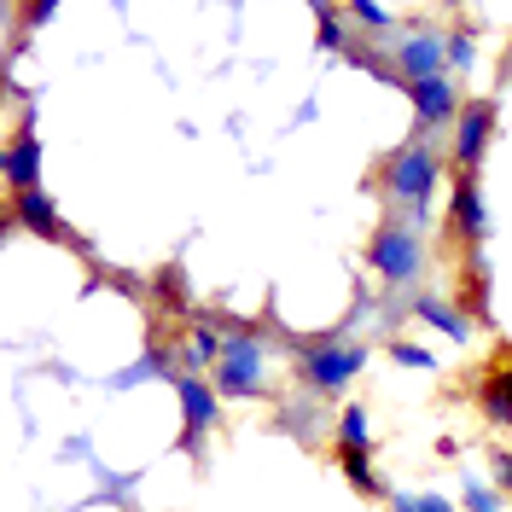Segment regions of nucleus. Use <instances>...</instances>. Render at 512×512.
Returning <instances> with one entry per match:
<instances>
[{
	"mask_svg": "<svg viewBox=\"0 0 512 512\" xmlns=\"http://www.w3.org/2000/svg\"><path fill=\"white\" fill-rule=\"evenodd\" d=\"M419 239H414V227H402V222H384L379 233H373V245H367V268L373 274H384L390 286H408L419 274Z\"/></svg>",
	"mask_w": 512,
	"mask_h": 512,
	"instance_id": "obj_2",
	"label": "nucleus"
},
{
	"mask_svg": "<svg viewBox=\"0 0 512 512\" xmlns=\"http://www.w3.org/2000/svg\"><path fill=\"white\" fill-rule=\"evenodd\" d=\"M408 99H414L419 128H437L448 117H460V94L448 88L443 76H425V82H408Z\"/></svg>",
	"mask_w": 512,
	"mask_h": 512,
	"instance_id": "obj_7",
	"label": "nucleus"
},
{
	"mask_svg": "<svg viewBox=\"0 0 512 512\" xmlns=\"http://www.w3.org/2000/svg\"><path fill=\"white\" fill-rule=\"evenodd\" d=\"M361 367H367V344H309L303 350V373L320 390H344Z\"/></svg>",
	"mask_w": 512,
	"mask_h": 512,
	"instance_id": "obj_4",
	"label": "nucleus"
},
{
	"mask_svg": "<svg viewBox=\"0 0 512 512\" xmlns=\"http://www.w3.org/2000/svg\"><path fill=\"white\" fill-rule=\"evenodd\" d=\"M489 134H495V105L489 99H472V105H460V128H454V163L472 175L483 163V146H489Z\"/></svg>",
	"mask_w": 512,
	"mask_h": 512,
	"instance_id": "obj_6",
	"label": "nucleus"
},
{
	"mask_svg": "<svg viewBox=\"0 0 512 512\" xmlns=\"http://www.w3.org/2000/svg\"><path fill=\"white\" fill-rule=\"evenodd\" d=\"M402 70H408V82H425V76H443V59H448V41H437L431 30H419L402 41Z\"/></svg>",
	"mask_w": 512,
	"mask_h": 512,
	"instance_id": "obj_9",
	"label": "nucleus"
},
{
	"mask_svg": "<svg viewBox=\"0 0 512 512\" xmlns=\"http://www.w3.org/2000/svg\"><path fill=\"white\" fill-rule=\"evenodd\" d=\"M12 222H24L30 233H41V239H64V222L59 210H53V198L47 192H18V204H12Z\"/></svg>",
	"mask_w": 512,
	"mask_h": 512,
	"instance_id": "obj_10",
	"label": "nucleus"
},
{
	"mask_svg": "<svg viewBox=\"0 0 512 512\" xmlns=\"http://www.w3.org/2000/svg\"><path fill=\"white\" fill-rule=\"evenodd\" d=\"M262 361L268 350L256 344V338H227L222 344V367H216V384H222V396H262Z\"/></svg>",
	"mask_w": 512,
	"mask_h": 512,
	"instance_id": "obj_3",
	"label": "nucleus"
},
{
	"mask_svg": "<svg viewBox=\"0 0 512 512\" xmlns=\"http://www.w3.org/2000/svg\"><path fill=\"white\" fill-rule=\"evenodd\" d=\"M216 355H222V344H216L210 332H192V350H187L192 367H204V361H216Z\"/></svg>",
	"mask_w": 512,
	"mask_h": 512,
	"instance_id": "obj_20",
	"label": "nucleus"
},
{
	"mask_svg": "<svg viewBox=\"0 0 512 512\" xmlns=\"http://www.w3.org/2000/svg\"><path fill=\"white\" fill-rule=\"evenodd\" d=\"M181 419H187V431H181V448H187V454H198V437L216 425V396H210V384L181 379Z\"/></svg>",
	"mask_w": 512,
	"mask_h": 512,
	"instance_id": "obj_8",
	"label": "nucleus"
},
{
	"mask_svg": "<svg viewBox=\"0 0 512 512\" xmlns=\"http://www.w3.org/2000/svg\"><path fill=\"white\" fill-rule=\"evenodd\" d=\"M396 512H454L443 495H396Z\"/></svg>",
	"mask_w": 512,
	"mask_h": 512,
	"instance_id": "obj_18",
	"label": "nucleus"
},
{
	"mask_svg": "<svg viewBox=\"0 0 512 512\" xmlns=\"http://www.w3.org/2000/svg\"><path fill=\"white\" fill-rule=\"evenodd\" d=\"M315 41H320V53H338V47H344V18H338V12H326V18H320V30H315Z\"/></svg>",
	"mask_w": 512,
	"mask_h": 512,
	"instance_id": "obj_16",
	"label": "nucleus"
},
{
	"mask_svg": "<svg viewBox=\"0 0 512 512\" xmlns=\"http://www.w3.org/2000/svg\"><path fill=\"white\" fill-rule=\"evenodd\" d=\"M414 315H419V320H431L437 332H448L454 344H466V332H472V320L460 315V309H443V297H419V303H414Z\"/></svg>",
	"mask_w": 512,
	"mask_h": 512,
	"instance_id": "obj_13",
	"label": "nucleus"
},
{
	"mask_svg": "<svg viewBox=\"0 0 512 512\" xmlns=\"http://www.w3.org/2000/svg\"><path fill=\"white\" fill-rule=\"evenodd\" d=\"M437 152L431 146H402L396 158L384 163V192H390V204L402 210V216H414V222H425V204H431V192H437Z\"/></svg>",
	"mask_w": 512,
	"mask_h": 512,
	"instance_id": "obj_1",
	"label": "nucleus"
},
{
	"mask_svg": "<svg viewBox=\"0 0 512 512\" xmlns=\"http://www.w3.org/2000/svg\"><path fill=\"white\" fill-rule=\"evenodd\" d=\"M483 414L495 419V425H512V367H495L483 379Z\"/></svg>",
	"mask_w": 512,
	"mask_h": 512,
	"instance_id": "obj_12",
	"label": "nucleus"
},
{
	"mask_svg": "<svg viewBox=\"0 0 512 512\" xmlns=\"http://www.w3.org/2000/svg\"><path fill=\"white\" fill-rule=\"evenodd\" d=\"M53 6H59V0H30V24H41V18H47Z\"/></svg>",
	"mask_w": 512,
	"mask_h": 512,
	"instance_id": "obj_24",
	"label": "nucleus"
},
{
	"mask_svg": "<svg viewBox=\"0 0 512 512\" xmlns=\"http://www.w3.org/2000/svg\"><path fill=\"white\" fill-rule=\"evenodd\" d=\"M6 181L18 192H30L35 181H41V140H35V134H18V140H12V152H6Z\"/></svg>",
	"mask_w": 512,
	"mask_h": 512,
	"instance_id": "obj_11",
	"label": "nucleus"
},
{
	"mask_svg": "<svg viewBox=\"0 0 512 512\" xmlns=\"http://www.w3.org/2000/svg\"><path fill=\"white\" fill-rule=\"evenodd\" d=\"M163 373V355H146V361H134V367H123V373H117V390H128V384H140V379H158Z\"/></svg>",
	"mask_w": 512,
	"mask_h": 512,
	"instance_id": "obj_15",
	"label": "nucleus"
},
{
	"mask_svg": "<svg viewBox=\"0 0 512 512\" xmlns=\"http://www.w3.org/2000/svg\"><path fill=\"white\" fill-rule=\"evenodd\" d=\"M507 367H512V355H507Z\"/></svg>",
	"mask_w": 512,
	"mask_h": 512,
	"instance_id": "obj_25",
	"label": "nucleus"
},
{
	"mask_svg": "<svg viewBox=\"0 0 512 512\" xmlns=\"http://www.w3.org/2000/svg\"><path fill=\"white\" fill-rule=\"evenodd\" d=\"M350 12L361 18V24H367V30H384V24H390V18H384V6H379V0H350Z\"/></svg>",
	"mask_w": 512,
	"mask_h": 512,
	"instance_id": "obj_21",
	"label": "nucleus"
},
{
	"mask_svg": "<svg viewBox=\"0 0 512 512\" xmlns=\"http://www.w3.org/2000/svg\"><path fill=\"white\" fill-rule=\"evenodd\" d=\"M472 53H478V47H472V35H448V59L460 64V70H472Z\"/></svg>",
	"mask_w": 512,
	"mask_h": 512,
	"instance_id": "obj_22",
	"label": "nucleus"
},
{
	"mask_svg": "<svg viewBox=\"0 0 512 512\" xmlns=\"http://www.w3.org/2000/svg\"><path fill=\"white\" fill-rule=\"evenodd\" d=\"M495 472H501V483H507V495H512V454H507V448L495 454Z\"/></svg>",
	"mask_w": 512,
	"mask_h": 512,
	"instance_id": "obj_23",
	"label": "nucleus"
},
{
	"mask_svg": "<svg viewBox=\"0 0 512 512\" xmlns=\"http://www.w3.org/2000/svg\"><path fill=\"white\" fill-rule=\"evenodd\" d=\"M483 198H478V181H472V175H460V181H454V198H448V233H454V239H460V245H466V262H478V245H483Z\"/></svg>",
	"mask_w": 512,
	"mask_h": 512,
	"instance_id": "obj_5",
	"label": "nucleus"
},
{
	"mask_svg": "<svg viewBox=\"0 0 512 512\" xmlns=\"http://www.w3.org/2000/svg\"><path fill=\"white\" fill-rule=\"evenodd\" d=\"M390 355H396L402 367H437V355L419 350V344H408V338H396V344H390Z\"/></svg>",
	"mask_w": 512,
	"mask_h": 512,
	"instance_id": "obj_17",
	"label": "nucleus"
},
{
	"mask_svg": "<svg viewBox=\"0 0 512 512\" xmlns=\"http://www.w3.org/2000/svg\"><path fill=\"white\" fill-rule=\"evenodd\" d=\"M460 501H466L472 512H501V501H495V489H483V483H466V489H460Z\"/></svg>",
	"mask_w": 512,
	"mask_h": 512,
	"instance_id": "obj_19",
	"label": "nucleus"
},
{
	"mask_svg": "<svg viewBox=\"0 0 512 512\" xmlns=\"http://www.w3.org/2000/svg\"><path fill=\"white\" fill-rule=\"evenodd\" d=\"M338 460H344V478H350L361 495H384V483L373 478V466H367V448H338Z\"/></svg>",
	"mask_w": 512,
	"mask_h": 512,
	"instance_id": "obj_14",
	"label": "nucleus"
}]
</instances>
